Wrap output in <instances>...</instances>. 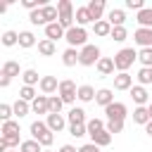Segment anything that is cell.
Segmentation results:
<instances>
[{
	"label": "cell",
	"mask_w": 152,
	"mask_h": 152,
	"mask_svg": "<svg viewBox=\"0 0 152 152\" xmlns=\"http://www.w3.org/2000/svg\"><path fill=\"white\" fill-rule=\"evenodd\" d=\"M138 59V50H133V48H121L116 55H114V66H116V74H121V71H128L131 66H133V62Z\"/></svg>",
	"instance_id": "1"
},
{
	"label": "cell",
	"mask_w": 152,
	"mask_h": 152,
	"mask_svg": "<svg viewBox=\"0 0 152 152\" xmlns=\"http://www.w3.org/2000/svg\"><path fill=\"white\" fill-rule=\"evenodd\" d=\"M100 59H102V52H100V48L93 45V43H88L86 48L78 50V64H81V66H97Z\"/></svg>",
	"instance_id": "2"
},
{
	"label": "cell",
	"mask_w": 152,
	"mask_h": 152,
	"mask_svg": "<svg viewBox=\"0 0 152 152\" xmlns=\"http://www.w3.org/2000/svg\"><path fill=\"white\" fill-rule=\"evenodd\" d=\"M64 40H66V45L69 48H86L88 45V31L83 28V26H74V28H69L66 31V36H64Z\"/></svg>",
	"instance_id": "3"
},
{
	"label": "cell",
	"mask_w": 152,
	"mask_h": 152,
	"mask_svg": "<svg viewBox=\"0 0 152 152\" xmlns=\"http://www.w3.org/2000/svg\"><path fill=\"white\" fill-rule=\"evenodd\" d=\"M62 100H64V104H74L76 100H78V86L71 81V78H62L59 81V93H57Z\"/></svg>",
	"instance_id": "4"
},
{
	"label": "cell",
	"mask_w": 152,
	"mask_h": 152,
	"mask_svg": "<svg viewBox=\"0 0 152 152\" xmlns=\"http://www.w3.org/2000/svg\"><path fill=\"white\" fill-rule=\"evenodd\" d=\"M104 114H107V121H126L128 116V107L124 102H112L109 107H104Z\"/></svg>",
	"instance_id": "5"
},
{
	"label": "cell",
	"mask_w": 152,
	"mask_h": 152,
	"mask_svg": "<svg viewBox=\"0 0 152 152\" xmlns=\"http://www.w3.org/2000/svg\"><path fill=\"white\" fill-rule=\"evenodd\" d=\"M128 93H131V97H133L135 107H147V104L152 102V100H150L152 95L147 93V88H145V86H138V83H135V86H133V88H131Z\"/></svg>",
	"instance_id": "6"
},
{
	"label": "cell",
	"mask_w": 152,
	"mask_h": 152,
	"mask_svg": "<svg viewBox=\"0 0 152 152\" xmlns=\"http://www.w3.org/2000/svg\"><path fill=\"white\" fill-rule=\"evenodd\" d=\"M45 124H48V128L52 133H62L64 128H69V121H66L64 114H48L45 116Z\"/></svg>",
	"instance_id": "7"
},
{
	"label": "cell",
	"mask_w": 152,
	"mask_h": 152,
	"mask_svg": "<svg viewBox=\"0 0 152 152\" xmlns=\"http://www.w3.org/2000/svg\"><path fill=\"white\" fill-rule=\"evenodd\" d=\"M38 88H40V93L43 95H55V93H59V81H57V76H43L40 78V83H38Z\"/></svg>",
	"instance_id": "8"
},
{
	"label": "cell",
	"mask_w": 152,
	"mask_h": 152,
	"mask_svg": "<svg viewBox=\"0 0 152 152\" xmlns=\"http://www.w3.org/2000/svg\"><path fill=\"white\" fill-rule=\"evenodd\" d=\"M133 40H135V45H140V50H142V48H152V28L138 26V28L133 31Z\"/></svg>",
	"instance_id": "9"
},
{
	"label": "cell",
	"mask_w": 152,
	"mask_h": 152,
	"mask_svg": "<svg viewBox=\"0 0 152 152\" xmlns=\"http://www.w3.org/2000/svg\"><path fill=\"white\" fill-rule=\"evenodd\" d=\"M133 88V76L128 71L114 74V90H131Z\"/></svg>",
	"instance_id": "10"
},
{
	"label": "cell",
	"mask_w": 152,
	"mask_h": 152,
	"mask_svg": "<svg viewBox=\"0 0 152 152\" xmlns=\"http://www.w3.org/2000/svg\"><path fill=\"white\" fill-rule=\"evenodd\" d=\"M31 112L33 114H50V97L48 95H38L31 102Z\"/></svg>",
	"instance_id": "11"
},
{
	"label": "cell",
	"mask_w": 152,
	"mask_h": 152,
	"mask_svg": "<svg viewBox=\"0 0 152 152\" xmlns=\"http://www.w3.org/2000/svg\"><path fill=\"white\" fill-rule=\"evenodd\" d=\"M0 138H7V140H12V138H19V121H5L2 124V128H0Z\"/></svg>",
	"instance_id": "12"
},
{
	"label": "cell",
	"mask_w": 152,
	"mask_h": 152,
	"mask_svg": "<svg viewBox=\"0 0 152 152\" xmlns=\"http://www.w3.org/2000/svg\"><path fill=\"white\" fill-rule=\"evenodd\" d=\"M107 21L112 26H124L126 24V10H119V7H112L107 12Z\"/></svg>",
	"instance_id": "13"
},
{
	"label": "cell",
	"mask_w": 152,
	"mask_h": 152,
	"mask_svg": "<svg viewBox=\"0 0 152 152\" xmlns=\"http://www.w3.org/2000/svg\"><path fill=\"white\" fill-rule=\"evenodd\" d=\"M64 36H66V31L59 26V21H55V24H48V26H45V38H48V40H52V43H55V40H59V38H64Z\"/></svg>",
	"instance_id": "14"
},
{
	"label": "cell",
	"mask_w": 152,
	"mask_h": 152,
	"mask_svg": "<svg viewBox=\"0 0 152 152\" xmlns=\"http://www.w3.org/2000/svg\"><path fill=\"white\" fill-rule=\"evenodd\" d=\"M86 7H88V12H90L93 21H100V19H102V14H104V0H90Z\"/></svg>",
	"instance_id": "15"
},
{
	"label": "cell",
	"mask_w": 152,
	"mask_h": 152,
	"mask_svg": "<svg viewBox=\"0 0 152 152\" xmlns=\"http://www.w3.org/2000/svg\"><path fill=\"white\" fill-rule=\"evenodd\" d=\"M95 69L100 71V76H112V74L116 71V66H114V57H102V59L97 62Z\"/></svg>",
	"instance_id": "16"
},
{
	"label": "cell",
	"mask_w": 152,
	"mask_h": 152,
	"mask_svg": "<svg viewBox=\"0 0 152 152\" xmlns=\"http://www.w3.org/2000/svg\"><path fill=\"white\" fill-rule=\"evenodd\" d=\"M95 102H97L100 107H109V104L114 102V90H112V88H100L97 95H95Z\"/></svg>",
	"instance_id": "17"
},
{
	"label": "cell",
	"mask_w": 152,
	"mask_h": 152,
	"mask_svg": "<svg viewBox=\"0 0 152 152\" xmlns=\"http://www.w3.org/2000/svg\"><path fill=\"white\" fill-rule=\"evenodd\" d=\"M66 121H69V126H71V124H88L86 109H83V107H71L69 114H66Z\"/></svg>",
	"instance_id": "18"
},
{
	"label": "cell",
	"mask_w": 152,
	"mask_h": 152,
	"mask_svg": "<svg viewBox=\"0 0 152 152\" xmlns=\"http://www.w3.org/2000/svg\"><path fill=\"white\" fill-rule=\"evenodd\" d=\"M28 131H31V138H33V140H40V138H45V135L50 133L48 124H45V121H40V119H38V121H33Z\"/></svg>",
	"instance_id": "19"
},
{
	"label": "cell",
	"mask_w": 152,
	"mask_h": 152,
	"mask_svg": "<svg viewBox=\"0 0 152 152\" xmlns=\"http://www.w3.org/2000/svg\"><path fill=\"white\" fill-rule=\"evenodd\" d=\"M112 138H114V135H112L107 128H102V131H97V133L90 135V142H95L97 147H107V145L112 142Z\"/></svg>",
	"instance_id": "20"
},
{
	"label": "cell",
	"mask_w": 152,
	"mask_h": 152,
	"mask_svg": "<svg viewBox=\"0 0 152 152\" xmlns=\"http://www.w3.org/2000/svg\"><path fill=\"white\" fill-rule=\"evenodd\" d=\"M24 71L19 69V62H14V59H7L5 64H2V71H0V76H10V78H14V76H21Z\"/></svg>",
	"instance_id": "21"
},
{
	"label": "cell",
	"mask_w": 152,
	"mask_h": 152,
	"mask_svg": "<svg viewBox=\"0 0 152 152\" xmlns=\"http://www.w3.org/2000/svg\"><path fill=\"white\" fill-rule=\"evenodd\" d=\"M74 17H76V26H83V28H86V24H95L86 5H83V7H76V14H74Z\"/></svg>",
	"instance_id": "22"
},
{
	"label": "cell",
	"mask_w": 152,
	"mask_h": 152,
	"mask_svg": "<svg viewBox=\"0 0 152 152\" xmlns=\"http://www.w3.org/2000/svg\"><path fill=\"white\" fill-rule=\"evenodd\" d=\"M93 31H95V36H100V38H109V36H112V24H109L107 19H100V21L93 24Z\"/></svg>",
	"instance_id": "23"
},
{
	"label": "cell",
	"mask_w": 152,
	"mask_h": 152,
	"mask_svg": "<svg viewBox=\"0 0 152 152\" xmlns=\"http://www.w3.org/2000/svg\"><path fill=\"white\" fill-rule=\"evenodd\" d=\"M62 64L64 66H76L78 64V50L76 48H66L62 52Z\"/></svg>",
	"instance_id": "24"
},
{
	"label": "cell",
	"mask_w": 152,
	"mask_h": 152,
	"mask_svg": "<svg viewBox=\"0 0 152 152\" xmlns=\"http://www.w3.org/2000/svg\"><path fill=\"white\" fill-rule=\"evenodd\" d=\"M95 95H97V90H95L93 86H88V83L78 86V100H81V102H93Z\"/></svg>",
	"instance_id": "25"
},
{
	"label": "cell",
	"mask_w": 152,
	"mask_h": 152,
	"mask_svg": "<svg viewBox=\"0 0 152 152\" xmlns=\"http://www.w3.org/2000/svg\"><path fill=\"white\" fill-rule=\"evenodd\" d=\"M135 21L142 26V28H152V7H145L135 14Z\"/></svg>",
	"instance_id": "26"
},
{
	"label": "cell",
	"mask_w": 152,
	"mask_h": 152,
	"mask_svg": "<svg viewBox=\"0 0 152 152\" xmlns=\"http://www.w3.org/2000/svg\"><path fill=\"white\" fill-rule=\"evenodd\" d=\"M38 52H40L43 57H52V55L57 52V45H55L52 40L43 38V40H38Z\"/></svg>",
	"instance_id": "27"
},
{
	"label": "cell",
	"mask_w": 152,
	"mask_h": 152,
	"mask_svg": "<svg viewBox=\"0 0 152 152\" xmlns=\"http://www.w3.org/2000/svg\"><path fill=\"white\" fill-rule=\"evenodd\" d=\"M33 45H38V40H36V36L31 33V31H19V48H33Z\"/></svg>",
	"instance_id": "28"
},
{
	"label": "cell",
	"mask_w": 152,
	"mask_h": 152,
	"mask_svg": "<svg viewBox=\"0 0 152 152\" xmlns=\"http://www.w3.org/2000/svg\"><path fill=\"white\" fill-rule=\"evenodd\" d=\"M40 78H43V76H38L36 69H24V74H21L24 86H33V88H36V83H40Z\"/></svg>",
	"instance_id": "29"
},
{
	"label": "cell",
	"mask_w": 152,
	"mask_h": 152,
	"mask_svg": "<svg viewBox=\"0 0 152 152\" xmlns=\"http://www.w3.org/2000/svg\"><path fill=\"white\" fill-rule=\"evenodd\" d=\"M133 121L140 124V126H147V124H150V112H147V107H135V109H133Z\"/></svg>",
	"instance_id": "30"
},
{
	"label": "cell",
	"mask_w": 152,
	"mask_h": 152,
	"mask_svg": "<svg viewBox=\"0 0 152 152\" xmlns=\"http://www.w3.org/2000/svg\"><path fill=\"white\" fill-rule=\"evenodd\" d=\"M38 97V90L33 88V86H21L19 88V100H24V102H33Z\"/></svg>",
	"instance_id": "31"
},
{
	"label": "cell",
	"mask_w": 152,
	"mask_h": 152,
	"mask_svg": "<svg viewBox=\"0 0 152 152\" xmlns=\"http://www.w3.org/2000/svg\"><path fill=\"white\" fill-rule=\"evenodd\" d=\"M135 78H138V86H150L152 83V69L150 66H140Z\"/></svg>",
	"instance_id": "32"
},
{
	"label": "cell",
	"mask_w": 152,
	"mask_h": 152,
	"mask_svg": "<svg viewBox=\"0 0 152 152\" xmlns=\"http://www.w3.org/2000/svg\"><path fill=\"white\" fill-rule=\"evenodd\" d=\"M12 107H14V116H17V119H24V116L31 112V102H24V100H17Z\"/></svg>",
	"instance_id": "33"
},
{
	"label": "cell",
	"mask_w": 152,
	"mask_h": 152,
	"mask_svg": "<svg viewBox=\"0 0 152 152\" xmlns=\"http://www.w3.org/2000/svg\"><path fill=\"white\" fill-rule=\"evenodd\" d=\"M28 21H31L33 26H48V21H45V14H43V7H40V10H33V12H28Z\"/></svg>",
	"instance_id": "34"
},
{
	"label": "cell",
	"mask_w": 152,
	"mask_h": 152,
	"mask_svg": "<svg viewBox=\"0 0 152 152\" xmlns=\"http://www.w3.org/2000/svg\"><path fill=\"white\" fill-rule=\"evenodd\" d=\"M43 150H45V147H43L38 140H33V138H31V140H24L21 147H19V152H43Z\"/></svg>",
	"instance_id": "35"
},
{
	"label": "cell",
	"mask_w": 152,
	"mask_h": 152,
	"mask_svg": "<svg viewBox=\"0 0 152 152\" xmlns=\"http://www.w3.org/2000/svg\"><path fill=\"white\" fill-rule=\"evenodd\" d=\"M114 43H124L126 38H128V31H126V26H112V36H109Z\"/></svg>",
	"instance_id": "36"
},
{
	"label": "cell",
	"mask_w": 152,
	"mask_h": 152,
	"mask_svg": "<svg viewBox=\"0 0 152 152\" xmlns=\"http://www.w3.org/2000/svg\"><path fill=\"white\" fill-rule=\"evenodd\" d=\"M2 45H5V48L19 45V33H17V31H5V33H2Z\"/></svg>",
	"instance_id": "37"
},
{
	"label": "cell",
	"mask_w": 152,
	"mask_h": 152,
	"mask_svg": "<svg viewBox=\"0 0 152 152\" xmlns=\"http://www.w3.org/2000/svg\"><path fill=\"white\" fill-rule=\"evenodd\" d=\"M86 128H88V135H93V133H97V131L107 128V121H102V119H88Z\"/></svg>",
	"instance_id": "38"
},
{
	"label": "cell",
	"mask_w": 152,
	"mask_h": 152,
	"mask_svg": "<svg viewBox=\"0 0 152 152\" xmlns=\"http://www.w3.org/2000/svg\"><path fill=\"white\" fill-rule=\"evenodd\" d=\"M138 62H140L142 66H150V69H152V48L138 50Z\"/></svg>",
	"instance_id": "39"
},
{
	"label": "cell",
	"mask_w": 152,
	"mask_h": 152,
	"mask_svg": "<svg viewBox=\"0 0 152 152\" xmlns=\"http://www.w3.org/2000/svg\"><path fill=\"white\" fill-rule=\"evenodd\" d=\"M62 107H64V100L59 95H50V114H62Z\"/></svg>",
	"instance_id": "40"
},
{
	"label": "cell",
	"mask_w": 152,
	"mask_h": 152,
	"mask_svg": "<svg viewBox=\"0 0 152 152\" xmlns=\"http://www.w3.org/2000/svg\"><path fill=\"white\" fill-rule=\"evenodd\" d=\"M12 116H14V107L7 104V102H2L0 104V119H2V124L5 121H12Z\"/></svg>",
	"instance_id": "41"
},
{
	"label": "cell",
	"mask_w": 152,
	"mask_h": 152,
	"mask_svg": "<svg viewBox=\"0 0 152 152\" xmlns=\"http://www.w3.org/2000/svg\"><path fill=\"white\" fill-rule=\"evenodd\" d=\"M69 135H74V138H83V135H88L86 124H71V126H69Z\"/></svg>",
	"instance_id": "42"
},
{
	"label": "cell",
	"mask_w": 152,
	"mask_h": 152,
	"mask_svg": "<svg viewBox=\"0 0 152 152\" xmlns=\"http://www.w3.org/2000/svg\"><path fill=\"white\" fill-rule=\"evenodd\" d=\"M107 131H109L112 135L121 133V131H124V121H107Z\"/></svg>",
	"instance_id": "43"
},
{
	"label": "cell",
	"mask_w": 152,
	"mask_h": 152,
	"mask_svg": "<svg viewBox=\"0 0 152 152\" xmlns=\"http://www.w3.org/2000/svg\"><path fill=\"white\" fill-rule=\"evenodd\" d=\"M126 10L140 12V10H145V2H142V0H126Z\"/></svg>",
	"instance_id": "44"
},
{
	"label": "cell",
	"mask_w": 152,
	"mask_h": 152,
	"mask_svg": "<svg viewBox=\"0 0 152 152\" xmlns=\"http://www.w3.org/2000/svg\"><path fill=\"white\" fill-rule=\"evenodd\" d=\"M78 152H100V147H97L95 142H86V145L78 147Z\"/></svg>",
	"instance_id": "45"
},
{
	"label": "cell",
	"mask_w": 152,
	"mask_h": 152,
	"mask_svg": "<svg viewBox=\"0 0 152 152\" xmlns=\"http://www.w3.org/2000/svg\"><path fill=\"white\" fill-rule=\"evenodd\" d=\"M57 152H78V150H76L74 145H69V142H66V145H62V147H59Z\"/></svg>",
	"instance_id": "46"
},
{
	"label": "cell",
	"mask_w": 152,
	"mask_h": 152,
	"mask_svg": "<svg viewBox=\"0 0 152 152\" xmlns=\"http://www.w3.org/2000/svg\"><path fill=\"white\" fill-rule=\"evenodd\" d=\"M10 83H12V78H10V76H2V78H0V88H7Z\"/></svg>",
	"instance_id": "47"
},
{
	"label": "cell",
	"mask_w": 152,
	"mask_h": 152,
	"mask_svg": "<svg viewBox=\"0 0 152 152\" xmlns=\"http://www.w3.org/2000/svg\"><path fill=\"white\" fill-rule=\"evenodd\" d=\"M145 133H147V135H150V138H152V121H150V124H147V126H145Z\"/></svg>",
	"instance_id": "48"
},
{
	"label": "cell",
	"mask_w": 152,
	"mask_h": 152,
	"mask_svg": "<svg viewBox=\"0 0 152 152\" xmlns=\"http://www.w3.org/2000/svg\"><path fill=\"white\" fill-rule=\"evenodd\" d=\"M147 112H150V121H152V102L147 104Z\"/></svg>",
	"instance_id": "49"
},
{
	"label": "cell",
	"mask_w": 152,
	"mask_h": 152,
	"mask_svg": "<svg viewBox=\"0 0 152 152\" xmlns=\"http://www.w3.org/2000/svg\"><path fill=\"white\" fill-rule=\"evenodd\" d=\"M43 152H52V150H43Z\"/></svg>",
	"instance_id": "50"
},
{
	"label": "cell",
	"mask_w": 152,
	"mask_h": 152,
	"mask_svg": "<svg viewBox=\"0 0 152 152\" xmlns=\"http://www.w3.org/2000/svg\"><path fill=\"white\" fill-rule=\"evenodd\" d=\"M10 152H14V150H10Z\"/></svg>",
	"instance_id": "51"
}]
</instances>
